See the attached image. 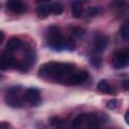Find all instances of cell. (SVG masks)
I'll use <instances>...</instances> for the list:
<instances>
[{
    "instance_id": "d6986e66",
    "label": "cell",
    "mask_w": 129,
    "mask_h": 129,
    "mask_svg": "<svg viewBox=\"0 0 129 129\" xmlns=\"http://www.w3.org/2000/svg\"><path fill=\"white\" fill-rule=\"evenodd\" d=\"M50 124L53 127L60 128V127L63 126V120L60 119L59 117H52V118H50Z\"/></svg>"
},
{
    "instance_id": "7c38bea8",
    "label": "cell",
    "mask_w": 129,
    "mask_h": 129,
    "mask_svg": "<svg viewBox=\"0 0 129 129\" xmlns=\"http://www.w3.org/2000/svg\"><path fill=\"white\" fill-rule=\"evenodd\" d=\"M101 54L102 53L97 52V51H94V50L91 52L90 61H91V64L95 69H100L101 66H102V56H101Z\"/></svg>"
},
{
    "instance_id": "7a4b0ae2",
    "label": "cell",
    "mask_w": 129,
    "mask_h": 129,
    "mask_svg": "<svg viewBox=\"0 0 129 129\" xmlns=\"http://www.w3.org/2000/svg\"><path fill=\"white\" fill-rule=\"evenodd\" d=\"M46 43L47 45L56 51H60L63 49L74 50L76 47V43L72 38H67L62 35L59 26L50 25L46 31Z\"/></svg>"
},
{
    "instance_id": "9c48e42d",
    "label": "cell",
    "mask_w": 129,
    "mask_h": 129,
    "mask_svg": "<svg viewBox=\"0 0 129 129\" xmlns=\"http://www.w3.org/2000/svg\"><path fill=\"white\" fill-rule=\"evenodd\" d=\"M23 45V42L22 40L19 38V37H16V36H13V37H10L6 43V50L8 51H14L18 48H20L21 46Z\"/></svg>"
},
{
    "instance_id": "6da1fadb",
    "label": "cell",
    "mask_w": 129,
    "mask_h": 129,
    "mask_svg": "<svg viewBox=\"0 0 129 129\" xmlns=\"http://www.w3.org/2000/svg\"><path fill=\"white\" fill-rule=\"evenodd\" d=\"M76 71V66L71 62L48 61L38 69V77L43 80L67 85L70 77Z\"/></svg>"
},
{
    "instance_id": "277c9868",
    "label": "cell",
    "mask_w": 129,
    "mask_h": 129,
    "mask_svg": "<svg viewBox=\"0 0 129 129\" xmlns=\"http://www.w3.org/2000/svg\"><path fill=\"white\" fill-rule=\"evenodd\" d=\"M111 62L112 66L117 70L127 68L129 66V48H124L115 52Z\"/></svg>"
},
{
    "instance_id": "3957f363",
    "label": "cell",
    "mask_w": 129,
    "mask_h": 129,
    "mask_svg": "<svg viewBox=\"0 0 129 129\" xmlns=\"http://www.w3.org/2000/svg\"><path fill=\"white\" fill-rule=\"evenodd\" d=\"M21 87L13 86L6 91L5 95V103L12 108H21L23 105V101L20 97Z\"/></svg>"
},
{
    "instance_id": "4fadbf2b",
    "label": "cell",
    "mask_w": 129,
    "mask_h": 129,
    "mask_svg": "<svg viewBox=\"0 0 129 129\" xmlns=\"http://www.w3.org/2000/svg\"><path fill=\"white\" fill-rule=\"evenodd\" d=\"M88 120V114L87 113H82L80 115H78L72 122V127L73 128H80L82 127L85 123H87Z\"/></svg>"
},
{
    "instance_id": "8992f818",
    "label": "cell",
    "mask_w": 129,
    "mask_h": 129,
    "mask_svg": "<svg viewBox=\"0 0 129 129\" xmlns=\"http://www.w3.org/2000/svg\"><path fill=\"white\" fill-rule=\"evenodd\" d=\"M88 73L86 71H75L72 76L70 77L67 86H76V85H80L84 82H86L88 80Z\"/></svg>"
},
{
    "instance_id": "ac0fdd59",
    "label": "cell",
    "mask_w": 129,
    "mask_h": 129,
    "mask_svg": "<svg viewBox=\"0 0 129 129\" xmlns=\"http://www.w3.org/2000/svg\"><path fill=\"white\" fill-rule=\"evenodd\" d=\"M52 14L54 15H59L63 12V6L59 3V2H55V3H52Z\"/></svg>"
},
{
    "instance_id": "603a6c76",
    "label": "cell",
    "mask_w": 129,
    "mask_h": 129,
    "mask_svg": "<svg viewBox=\"0 0 129 129\" xmlns=\"http://www.w3.org/2000/svg\"><path fill=\"white\" fill-rule=\"evenodd\" d=\"M122 85H123V88H124L125 90H129V79L124 80Z\"/></svg>"
},
{
    "instance_id": "44dd1931",
    "label": "cell",
    "mask_w": 129,
    "mask_h": 129,
    "mask_svg": "<svg viewBox=\"0 0 129 129\" xmlns=\"http://www.w3.org/2000/svg\"><path fill=\"white\" fill-rule=\"evenodd\" d=\"M127 0H111V5L115 8H123L126 5Z\"/></svg>"
},
{
    "instance_id": "ba28073f",
    "label": "cell",
    "mask_w": 129,
    "mask_h": 129,
    "mask_svg": "<svg viewBox=\"0 0 129 129\" xmlns=\"http://www.w3.org/2000/svg\"><path fill=\"white\" fill-rule=\"evenodd\" d=\"M6 8L14 14H22L26 11V4L21 0H8Z\"/></svg>"
},
{
    "instance_id": "8fae6325",
    "label": "cell",
    "mask_w": 129,
    "mask_h": 129,
    "mask_svg": "<svg viewBox=\"0 0 129 129\" xmlns=\"http://www.w3.org/2000/svg\"><path fill=\"white\" fill-rule=\"evenodd\" d=\"M97 88H98V90H99L101 93L108 94V95H114V94H115L114 89H113L112 86L108 83L107 80H101V81L98 83Z\"/></svg>"
},
{
    "instance_id": "4316f807",
    "label": "cell",
    "mask_w": 129,
    "mask_h": 129,
    "mask_svg": "<svg viewBox=\"0 0 129 129\" xmlns=\"http://www.w3.org/2000/svg\"><path fill=\"white\" fill-rule=\"evenodd\" d=\"M125 24H127V25H128V26H129V20H127V21H126V22H125Z\"/></svg>"
},
{
    "instance_id": "9a60e30c",
    "label": "cell",
    "mask_w": 129,
    "mask_h": 129,
    "mask_svg": "<svg viewBox=\"0 0 129 129\" xmlns=\"http://www.w3.org/2000/svg\"><path fill=\"white\" fill-rule=\"evenodd\" d=\"M101 123V119L94 113L88 114V120H87V125L88 127H98Z\"/></svg>"
},
{
    "instance_id": "ffe728a7",
    "label": "cell",
    "mask_w": 129,
    "mask_h": 129,
    "mask_svg": "<svg viewBox=\"0 0 129 129\" xmlns=\"http://www.w3.org/2000/svg\"><path fill=\"white\" fill-rule=\"evenodd\" d=\"M120 35L124 40L129 39V26L127 24H124L120 29Z\"/></svg>"
},
{
    "instance_id": "7402d4cb",
    "label": "cell",
    "mask_w": 129,
    "mask_h": 129,
    "mask_svg": "<svg viewBox=\"0 0 129 129\" xmlns=\"http://www.w3.org/2000/svg\"><path fill=\"white\" fill-rule=\"evenodd\" d=\"M118 104H119V102L117 99H111L107 102V108L110 110H115L118 107Z\"/></svg>"
},
{
    "instance_id": "5bb4252c",
    "label": "cell",
    "mask_w": 129,
    "mask_h": 129,
    "mask_svg": "<svg viewBox=\"0 0 129 129\" xmlns=\"http://www.w3.org/2000/svg\"><path fill=\"white\" fill-rule=\"evenodd\" d=\"M71 8H72V15L75 18H80L85 12L83 8V4L80 2H73Z\"/></svg>"
},
{
    "instance_id": "30bf717a",
    "label": "cell",
    "mask_w": 129,
    "mask_h": 129,
    "mask_svg": "<svg viewBox=\"0 0 129 129\" xmlns=\"http://www.w3.org/2000/svg\"><path fill=\"white\" fill-rule=\"evenodd\" d=\"M51 13H52V5L51 4L40 5L36 8V15L39 18H46Z\"/></svg>"
},
{
    "instance_id": "484cf974",
    "label": "cell",
    "mask_w": 129,
    "mask_h": 129,
    "mask_svg": "<svg viewBox=\"0 0 129 129\" xmlns=\"http://www.w3.org/2000/svg\"><path fill=\"white\" fill-rule=\"evenodd\" d=\"M37 2H47V1H50V0H36Z\"/></svg>"
},
{
    "instance_id": "d4e9b609",
    "label": "cell",
    "mask_w": 129,
    "mask_h": 129,
    "mask_svg": "<svg viewBox=\"0 0 129 129\" xmlns=\"http://www.w3.org/2000/svg\"><path fill=\"white\" fill-rule=\"evenodd\" d=\"M74 2H80V3H85V2H87V0H74Z\"/></svg>"
},
{
    "instance_id": "e0dca14e",
    "label": "cell",
    "mask_w": 129,
    "mask_h": 129,
    "mask_svg": "<svg viewBox=\"0 0 129 129\" xmlns=\"http://www.w3.org/2000/svg\"><path fill=\"white\" fill-rule=\"evenodd\" d=\"M71 32H72V34H73L74 36H76V37H81V36H83V35L85 34L86 29L83 28V27H80V26H74V27L71 28Z\"/></svg>"
},
{
    "instance_id": "2e32d148",
    "label": "cell",
    "mask_w": 129,
    "mask_h": 129,
    "mask_svg": "<svg viewBox=\"0 0 129 129\" xmlns=\"http://www.w3.org/2000/svg\"><path fill=\"white\" fill-rule=\"evenodd\" d=\"M102 12H103V9H102L101 7L93 6V7H89L84 13H85V15L88 16V17H94V16L100 15Z\"/></svg>"
},
{
    "instance_id": "5b68a950",
    "label": "cell",
    "mask_w": 129,
    "mask_h": 129,
    "mask_svg": "<svg viewBox=\"0 0 129 129\" xmlns=\"http://www.w3.org/2000/svg\"><path fill=\"white\" fill-rule=\"evenodd\" d=\"M23 100L30 106H38L41 104L40 92L36 88H28L24 91Z\"/></svg>"
},
{
    "instance_id": "52a82bcc",
    "label": "cell",
    "mask_w": 129,
    "mask_h": 129,
    "mask_svg": "<svg viewBox=\"0 0 129 129\" xmlns=\"http://www.w3.org/2000/svg\"><path fill=\"white\" fill-rule=\"evenodd\" d=\"M108 44H109V38L107 36L101 34V33H98V34L95 35V38H94L93 50L102 53L106 49Z\"/></svg>"
},
{
    "instance_id": "cb8c5ba5",
    "label": "cell",
    "mask_w": 129,
    "mask_h": 129,
    "mask_svg": "<svg viewBox=\"0 0 129 129\" xmlns=\"http://www.w3.org/2000/svg\"><path fill=\"white\" fill-rule=\"evenodd\" d=\"M124 118H125V121H126V123L129 125V110L126 112V114H125V116H124Z\"/></svg>"
}]
</instances>
